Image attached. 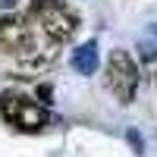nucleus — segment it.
<instances>
[{"label":"nucleus","instance_id":"nucleus-7","mask_svg":"<svg viewBox=\"0 0 157 157\" xmlns=\"http://www.w3.org/2000/svg\"><path fill=\"white\" fill-rule=\"evenodd\" d=\"M126 141H129V148H132L135 154H145V141H141L138 129H126Z\"/></svg>","mask_w":157,"mask_h":157},{"label":"nucleus","instance_id":"nucleus-5","mask_svg":"<svg viewBox=\"0 0 157 157\" xmlns=\"http://www.w3.org/2000/svg\"><path fill=\"white\" fill-rule=\"evenodd\" d=\"M138 57H141V63H154L157 60V22H151L148 29H145V35H141Z\"/></svg>","mask_w":157,"mask_h":157},{"label":"nucleus","instance_id":"nucleus-4","mask_svg":"<svg viewBox=\"0 0 157 157\" xmlns=\"http://www.w3.org/2000/svg\"><path fill=\"white\" fill-rule=\"evenodd\" d=\"M69 66L78 72V75H94L98 66H101V54H98V41H82L72 54H69Z\"/></svg>","mask_w":157,"mask_h":157},{"label":"nucleus","instance_id":"nucleus-3","mask_svg":"<svg viewBox=\"0 0 157 157\" xmlns=\"http://www.w3.org/2000/svg\"><path fill=\"white\" fill-rule=\"evenodd\" d=\"M16 60H19V66L35 69V72L50 69V66H57V60H60V44H57V41H50V38H44L41 32L35 29V38L29 41V47H25Z\"/></svg>","mask_w":157,"mask_h":157},{"label":"nucleus","instance_id":"nucleus-2","mask_svg":"<svg viewBox=\"0 0 157 157\" xmlns=\"http://www.w3.org/2000/svg\"><path fill=\"white\" fill-rule=\"evenodd\" d=\"M104 85L107 91L120 101V104H132L135 101V91L141 85V75H138V66L129 50H110L107 57V69H104Z\"/></svg>","mask_w":157,"mask_h":157},{"label":"nucleus","instance_id":"nucleus-6","mask_svg":"<svg viewBox=\"0 0 157 157\" xmlns=\"http://www.w3.org/2000/svg\"><path fill=\"white\" fill-rule=\"evenodd\" d=\"M35 98L41 101V107H47V104H54V85H50V82H41V85L35 88Z\"/></svg>","mask_w":157,"mask_h":157},{"label":"nucleus","instance_id":"nucleus-1","mask_svg":"<svg viewBox=\"0 0 157 157\" xmlns=\"http://www.w3.org/2000/svg\"><path fill=\"white\" fill-rule=\"evenodd\" d=\"M25 19H29L38 32L50 41H69L78 32V16L63 3V0H32L29 10H25Z\"/></svg>","mask_w":157,"mask_h":157},{"label":"nucleus","instance_id":"nucleus-9","mask_svg":"<svg viewBox=\"0 0 157 157\" xmlns=\"http://www.w3.org/2000/svg\"><path fill=\"white\" fill-rule=\"evenodd\" d=\"M154 88H157V75H154Z\"/></svg>","mask_w":157,"mask_h":157},{"label":"nucleus","instance_id":"nucleus-8","mask_svg":"<svg viewBox=\"0 0 157 157\" xmlns=\"http://www.w3.org/2000/svg\"><path fill=\"white\" fill-rule=\"evenodd\" d=\"M13 6H16V3H13V0H0V10H6V13H10Z\"/></svg>","mask_w":157,"mask_h":157}]
</instances>
